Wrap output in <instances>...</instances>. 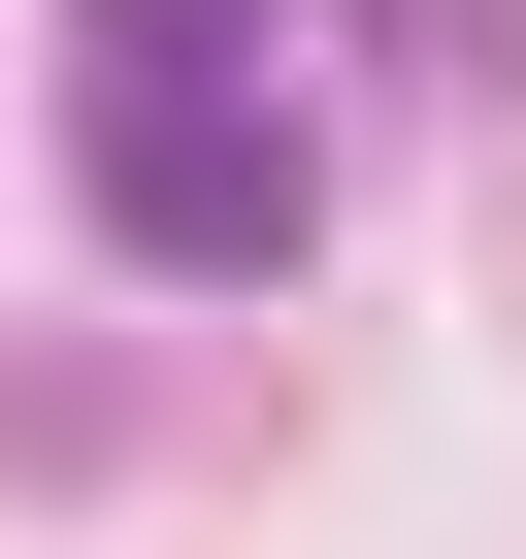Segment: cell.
<instances>
[{
  "label": "cell",
  "instance_id": "1",
  "mask_svg": "<svg viewBox=\"0 0 526 559\" xmlns=\"http://www.w3.org/2000/svg\"><path fill=\"white\" fill-rule=\"evenodd\" d=\"M67 132H99V230L198 263V297H263V263L330 230V165H297V99H263V67H132V99H67Z\"/></svg>",
  "mask_w": 526,
  "mask_h": 559
},
{
  "label": "cell",
  "instance_id": "2",
  "mask_svg": "<svg viewBox=\"0 0 526 559\" xmlns=\"http://www.w3.org/2000/svg\"><path fill=\"white\" fill-rule=\"evenodd\" d=\"M263 0H67V99H132V67H230Z\"/></svg>",
  "mask_w": 526,
  "mask_h": 559
}]
</instances>
